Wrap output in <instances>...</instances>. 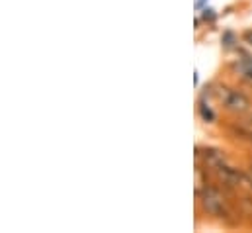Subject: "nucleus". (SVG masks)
<instances>
[{
	"label": "nucleus",
	"mask_w": 252,
	"mask_h": 233,
	"mask_svg": "<svg viewBox=\"0 0 252 233\" xmlns=\"http://www.w3.org/2000/svg\"><path fill=\"white\" fill-rule=\"evenodd\" d=\"M195 159H197V163H199L203 169L213 171V173H215L219 167H223V165L227 163L225 151L215 149V147H205V149L197 147V149H195Z\"/></svg>",
	"instance_id": "obj_3"
},
{
	"label": "nucleus",
	"mask_w": 252,
	"mask_h": 233,
	"mask_svg": "<svg viewBox=\"0 0 252 233\" xmlns=\"http://www.w3.org/2000/svg\"><path fill=\"white\" fill-rule=\"evenodd\" d=\"M207 6V0H195V10H203Z\"/></svg>",
	"instance_id": "obj_10"
},
{
	"label": "nucleus",
	"mask_w": 252,
	"mask_h": 233,
	"mask_svg": "<svg viewBox=\"0 0 252 233\" xmlns=\"http://www.w3.org/2000/svg\"><path fill=\"white\" fill-rule=\"evenodd\" d=\"M251 143H252V135H251Z\"/></svg>",
	"instance_id": "obj_12"
},
{
	"label": "nucleus",
	"mask_w": 252,
	"mask_h": 233,
	"mask_svg": "<svg viewBox=\"0 0 252 233\" xmlns=\"http://www.w3.org/2000/svg\"><path fill=\"white\" fill-rule=\"evenodd\" d=\"M197 114L201 117V121H205V123H213L217 119V114L213 112V108L209 106V102L207 100H201V98L197 102Z\"/></svg>",
	"instance_id": "obj_6"
},
{
	"label": "nucleus",
	"mask_w": 252,
	"mask_h": 233,
	"mask_svg": "<svg viewBox=\"0 0 252 233\" xmlns=\"http://www.w3.org/2000/svg\"><path fill=\"white\" fill-rule=\"evenodd\" d=\"M195 192H197V198H199V206L207 216L217 218V220L231 218V208H229L227 196L219 186L207 184V186H203Z\"/></svg>",
	"instance_id": "obj_1"
},
{
	"label": "nucleus",
	"mask_w": 252,
	"mask_h": 233,
	"mask_svg": "<svg viewBox=\"0 0 252 233\" xmlns=\"http://www.w3.org/2000/svg\"><path fill=\"white\" fill-rule=\"evenodd\" d=\"M239 45V38L233 30H225L223 36H221V47L223 49H235Z\"/></svg>",
	"instance_id": "obj_7"
},
{
	"label": "nucleus",
	"mask_w": 252,
	"mask_h": 233,
	"mask_svg": "<svg viewBox=\"0 0 252 233\" xmlns=\"http://www.w3.org/2000/svg\"><path fill=\"white\" fill-rule=\"evenodd\" d=\"M215 175H217V178H219V182L223 184V188H227V190L241 188V184L245 182V176H243V173H241L239 169L231 167L229 163H225L223 167H219V169L215 171Z\"/></svg>",
	"instance_id": "obj_4"
},
{
	"label": "nucleus",
	"mask_w": 252,
	"mask_h": 233,
	"mask_svg": "<svg viewBox=\"0 0 252 233\" xmlns=\"http://www.w3.org/2000/svg\"><path fill=\"white\" fill-rule=\"evenodd\" d=\"M217 100L223 104V108L233 114V116H243L247 112H251V96L239 88H231V86H219L215 90Z\"/></svg>",
	"instance_id": "obj_2"
},
{
	"label": "nucleus",
	"mask_w": 252,
	"mask_h": 233,
	"mask_svg": "<svg viewBox=\"0 0 252 233\" xmlns=\"http://www.w3.org/2000/svg\"><path fill=\"white\" fill-rule=\"evenodd\" d=\"M243 41H245L249 47H252V30L245 32V36H243Z\"/></svg>",
	"instance_id": "obj_9"
},
{
	"label": "nucleus",
	"mask_w": 252,
	"mask_h": 233,
	"mask_svg": "<svg viewBox=\"0 0 252 233\" xmlns=\"http://www.w3.org/2000/svg\"><path fill=\"white\" fill-rule=\"evenodd\" d=\"M233 73H235L243 82H247V84L252 86V55L243 53L241 59H237V61L233 63Z\"/></svg>",
	"instance_id": "obj_5"
},
{
	"label": "nucleus",
	"mask_w": 252,
	"mask_h": 233,
	"mask_svg": "<svg viewBox=\"0 0 252 233\" xmlns=\"http://www.w3.org/2000/svg\"><path fill=\"white\" fill-rule=\"evenodd\" d=\"M201 20H203L205 24H215V20H217V12H215L213 8H209V6H205V8L201 10Z\"/></svg>",
	"instance_id": "obj_8"
},
{
	"label": "nucleus",
	"mask_w": 252,
	"mask_h": 233,
	"mask_svg": "<svg viewBox=\"0 0 252 233\" xmlns=\"http://www.w3.org/2000/svg\"><path fill=\"white\" fill-rule=\"evenodd\" d=\"M197 75H199V73L195 71V73H193V84H195V86H197V82H199V77H197Z\"/></svg>",
	"instance_id": "obj_11"
}]
</instances>
